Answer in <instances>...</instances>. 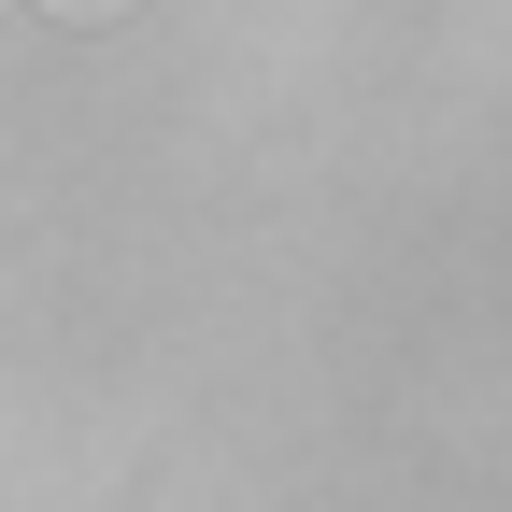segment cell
<instances>
[{
    "label": "cell",
    "instance_id": "obj_1",
    "mask_svg": "<svg viewBox=\"0 0 512 512\" xmlns=\"http://www.w3.org/2000/svg\"><path fill=\"white\" fill-rule=\"evenodd\" d=\"M43 15H128V0H43Z\"/></svg>",
    "mask_w": 512,
    "mask_h": 512
}]
</instances>
